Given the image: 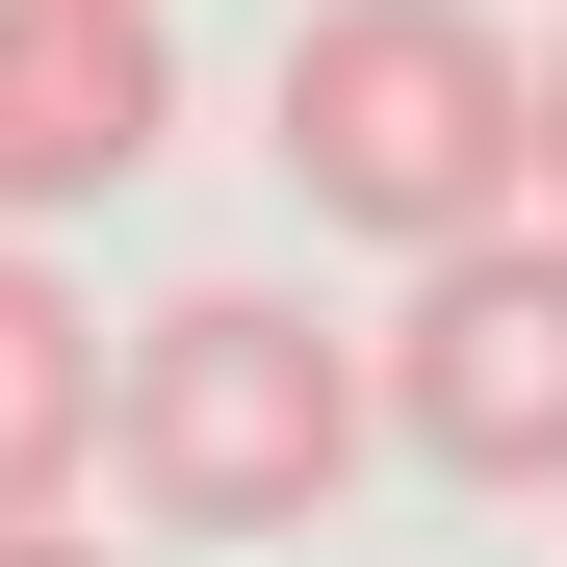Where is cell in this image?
<instances>
[{
    "label": "cell",
    "mask_w": 567,
    "mask_h": 567,
    "mask_svg": "<svg viewBox=\"0 0 567 567\" xmlns=\"http://www.w3.org/2000/svg\"><path fill=\"white\" fill-rule=\"evenodd\" d=\"M0 567H104V542H52V516H0Z\"/></svg>",
    "instance_id": "6"
},
{
    "label": "cell",
    "mask_w": 567,
    "mask_h": 567,
    "mask_svg": "<svg viewBox=\"0 0 567 567\" xmlns=\"http://www.w3.org/2000/svg\"><path fill=\"white\" fill-rule=\"evenodd\" d=\"M388 439L439 491H567V207H491L388 310Z\"/></svg>",
    "instance_id": "3"
},
{
    "label": "cell",
    "mask_w": 567,
    "mask_h": 567,
    "mask_svg": "<svg viewBox=\"0 0 567 567\" xmlns=\"http://www.w3.org/2000/svg\"><path fill=\"white\" fill-rule=\"evenodd\" d=\"M542 207H567V52H542Z\"/></svg>",
    "instance_id": "7"
},
{
    "label": "cell",
    "mask_w": 567,
    "mask_h": 567,
    "mask_svg": "<svg viewBox=\"0 0 567 567\" xmlns=\"http://www.w3.org/2000/svg\"><path fill=\"white\" fill-rule=\"evenodd\" d=\"M361 439H388V336L284 310V284H181V310H130L104 464H130L155 542H310Z\"/></svg>",
    "instance_id": "2"
},
{
    "label": "cell",
    "mask_w": 567,
    "mask_h": 567,
    "mask_svg": "<svg viewBox=\"0 0 567 567\" xmlns=\"http://www.w3.org/2000/svg\"><path fill=\"white\" fill-rule=\"evenodd\" d=\"M104 388H130V361H78V284H52V258H0V516H52V491H78Z\"/></svg>",
    "instance_id": "5"
},
{
    "label": "cell",
    "mask_w": 567,
    "mask_h": 567,
    "mask_svg": "<svg viewBox=\"0 0 567 567\" xmlns=\"http://www.w3.org/2000/svg\"><path fill=\"white\" fill-rule=\"evenodd\" d=\"M155 130H181L155 0H0V233H52V207H104V181H155Z\"/></svg>",
    "instance_id": "4"
},
{
    "label": "cell",
    "mask_w": 567,
    "mask_h": 567,
    "mask_svg": "<svg viewBox=\"0 0 567 567\" xmlns=\"http://www.w3.org/2000/svg\"><path fill=\"white\" fill-rule=\"evenodd\" d=\"M258 155H284V207L439 258V233L542 207V52H491V0H310L258 78Z\"/></svg>",
    "instance_id": "1"
}]
</instances>
